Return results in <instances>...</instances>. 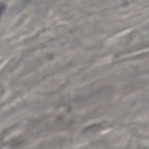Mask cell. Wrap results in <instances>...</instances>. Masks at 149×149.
<instances>
[{
  "label": "cell",
  "mask_w": 149,
  "mask_h": 149,
  "mask_svg": "<svg viewBox=\"0 0 149 149\" xmlns=\"http://www.w3.org/2000/svg\"><path fill=\"white\" fill-rule=\"evenodd\" d=\"M5 11V4H0V17H1V15H3V13Z\"/></svg>",
  "instance_id": "6da1fadb"
},
{
  "label": "cell",
  "mask_w": 149,
  "mask_h": 149,
  "mask_svg": "<svg viewBox=\"0 0 149 149\" xmlns=\"http://www.w3.org/2000/svg\"><path fill=\"white\" fill-rule=\"evenodd\" d=\"M27 1H31V0H27Z\"/></svg>",
  "instance_id": "7a4b0ae2"
}]
</instances>
